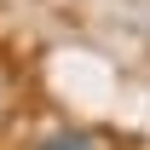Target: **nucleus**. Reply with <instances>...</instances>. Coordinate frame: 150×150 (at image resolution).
<instances>
[{
	"label": "nucleus",
	"instance_id": "nucleus-1",
	"mask_svg": "<svg viewBox=\"0 0 150 150\" xmlns=\"http://www.w3.org/2000/svg\"><path fill=\"white\" fill-rule=\"evenodd\" d=\"M35 150H98V139L81 133V127H64V133H52V139H40Z\"/></svg>",
	"mask_w": 150,
	"mask_h": 150
}]
</instances>
